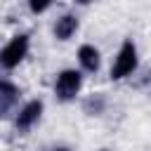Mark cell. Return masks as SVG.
I'll use <instances>...</instances> for the list:
<instances>
[{"label": "cell", "mask_w": 151, "mask_h": 151, "mask_svg": "<svg viewBox=\"0 0 151 151\" xmlns=\"http://www.w3.org/2000/svg\"><path fill=\"white\" fill-rule=\"evenodd\" d=\"M78 59H80V64H83L85 71H97L99 68V52L92 45H83L78 50Z\"/></svg>", "instance_id": "6"}, {"label": "cell", "mask_w": 151, "mask_h": 151, "mask_svg": "<svg viewBox=\"0 0 151 151\" xmlns=\"http://www.w3.org/2000/svg\"><path fill=\"white\" fill-rule=\"evenodd\" d=\"M80 2H90V0H80Z\"/></svg>", "instance_id": "10"}, {"label": "cell", "mask_w": 151, "mask_h": 151, "mask_svg": "<svg viewBox=\"0 0 151 151\" xmlns=\"http://www.w3.org/2000/svg\"><path fill=\"white\" fill-rule=\"evenodd\" d=\"M50 2H52V0H31V9H33V12H42V9H47Z\"/></svg>", "instance_id": "8"}, {"label": "cell", "mask_w": 151, "mask_h": 151, "mask_svg": "<svg viewBox=\"0 0 151 151\" xmlns=\"http://www.w3.org/2000/svg\"><path fill=\"white\" fill-rule=\"evenodd\" d=\"M26 52H28V35H14L5 47H2V52H0V64L5 66V68H14V66H19V61L26 57Z\"/></svg>", "instance_id": "2"}, {"label": "cell", "mask_w": 151, "mask_h": 151, "mask_svg": "<svg viewBox=\"0 0 151 151\" xmlns=\"http://www.w3.org/2000/svg\"><path fill=\"white\" fill-rule=\"evenodd\" d=\"M40 113H42V104H40V101H28V104L19 111V116H17V127H19V130H28V127L40 118Z\"/></svg>", "instance_id": "4"}, {"label": "cell", "mask_w": 151, "mask_h": 151, "mask_svg": "<svg viewBox=\"0 0 151 151\" xmlns=\"http://www.w3.org/2000/svg\"><path fill=\"white\" fill-rule=\"evenodd\" d=\"M134 68H137V47H134L132 40H125L123 47H120V52H118V57H116V64L111 68V78H116V80L125 78Z\"/></svg>", "instance_id": "1"}, {"label": "cell", "mask_w": 151, "mask_h": 151, "mask_svg": "<svg viewBox=\"0 0 151 151\" xmlns=\"http://www.w3.org/2000/svg\"><path fill=\"white\" fill-rule=\"evenodd\" d=\"M76 28H78V19L71 17V14H66V17H61V19L57 21V26H54V35H57L59 40H68V38L76 33Z\"/></svg>", "instance_id": "5"}, {"label": "cell", "mask_w": 151, "mask_h": 151, "mask_svg": "<svg viewBox=\"0 0 151 151\" xmlns=\"http://www.w3.org/2000/svg\"><path fill=\"white\" fill-rule=\"evenodd\" d=\"M78 90H80V73H78V71H73V68L61 71V73H59V78H57V85H54L57 97L66 101V99H73Z\"/></svg>", "instance_id": "3"}, {"label": "cell", "mask_w": 151, "mask_h": 151, "mask_svg": "<svg viewBox=\"0 0 151 151\" xmlns=\"http://www.w3.org/2000/svg\"><path fill=\"white\" fill-rule=\"evenodd\" d=\"M17 87L14 85H9V83H0V116H2V111L17 99Z\"/></svg>", "instance_id": "7"}, {"label": "cell", "mask_w": 151, "mask_h": 151, "mask_svg": "<svg viewBox=\"0 0 151 151\" xmlns=\"http://www.w3.org/2000/svg\"><path fill=\"white\" fill-rule=\"evenodd\" d=\"M57 151H68V149H57Z\"/></svg>", "instance_id": "9"}]
</instances>
